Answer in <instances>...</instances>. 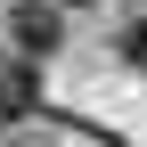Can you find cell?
Here are the masks:
<instances>
[{
	"instance_id": "obj_1",
	"label": "cell",
	"mask_w": 147,
	"mask_h": 147,
	"mask_svg": "<svg viewBox=\"0 0 147 147\" xmlns=\"http://www.w3.org/2000/svg\"><path fill=\"white\" fill-rule=\"evenodd\" d=\"M57 33H65V25H57V8H49V0L8 8V41H16V57H25V65H33V57H49V49H57Z\"/></svg>"
},
{
	"instance_id": "obj_2",
	"label": "cell",
	"mask_w": 147,
	"mask_h": 147,
	"mask_svg": "<svg viewBox=\"0 0 147 147\" xmlns=\"http://www.w3.org/2000/svg\"><path fill=\"white\" fill-rule=\"evenodd\" d=\"M33 106H41V90H33V65H25V57H0V123H25Z\"/></svg>"
},
{
	"instance_id": "obj_3",
	"label": "cell",
	"mask_w": 147,
	"mask_h": 147,
	"mask_svg": "<svg viewBox=\"0 0 147 147\" xmlns=\"http://www.w3.org/2000/svg\"><path fill=\"white\" fill-rule=\"evenodd\" d=\"M115 49H123V65H139V74H147V25H123V41H115Z\"/></svg>"
},
{
	"instance_id": "obj_4",
	"label": "cell",
	"mask_w": 147,
	"mask_h": 147,
	"mask_svg": "<svg viewBox=\"0 0 147 147\" xmlns=\"http://www.w3.org/2000/svg\"><path fill=\"white\" fill-rule=\"evenodd\" d=\"M74 8H90V0H74Z\"/></svg>"
}]
</instances>
